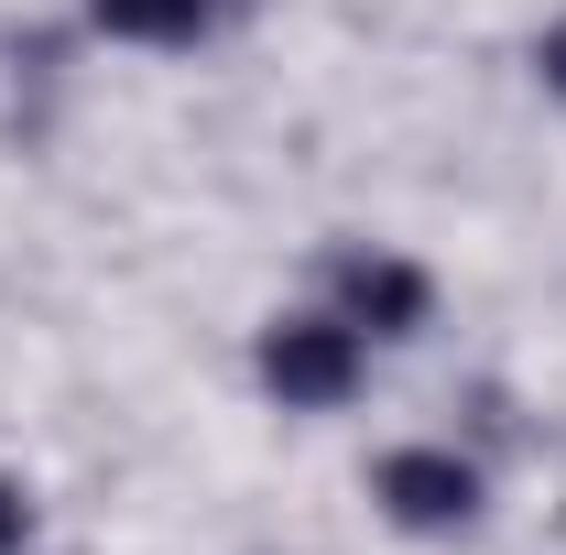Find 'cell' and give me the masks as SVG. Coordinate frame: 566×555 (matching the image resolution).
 <instances>
[{
  "mask_svg": "<svg viewBox=\"0 0 566 555\" xmlns=\"http://www.w3.org/2000/svg\"><path fill=\"white\" fill-rule=\"evenodd\" d=\"M545 76H556V87H566V22H556V44H545Z\"/></svg>",
  "mask_w": 566,
  "mask_h": 555,
  "instance_id": "8992f818",
  "label": "cell"
},
{
  "mask_svg": "<svg viewBox=\"0 0 566 555\" xmlns=\"http://www.w3.org/2000/svg\"><path fill=\"white\" fill-rule=\"evenodd\" d=\"M87 22L98 33H132V44H186V33L218 22V0H87Z\"/></svg>",
  "mask_w": 566,
  "mask_h": 555,
  "instance_id": "277c9868",
  "label": "cell"
},
{
  "mask_svg": "<svg viewBox=\"0 0 566 555\" xmlns=\"http://www.w3.org/2000/svg\"><path fill=\"white\" fill-rule=\"evenodd\" d=\"M338 305H349V327L403 338V327H424V273L415 262H381V251H349L338 262Z\"/></svg>",
  "mask_w": 566,
  "mask_h": 555,
  "instance_id": "3957f363",
  "label": "cell"
},
{
  "mask_svg": "<svg viewBox=\"0 0 566 555\" xmlns=\"http://www.w3.org/2000/svg\"><path fill=\"white\" fill-rule=\"evenodd\" d=\"M381 501H392V523H415V534H458V523L480 512V480H469L458 458H436V447H403V458H381Z\"/></svg>",
  "mask_w": 566,
  "mask_h": 555,
  "instance_id": "7a4b0ae2",
  "label": "cell"
},
{
  "mask_svg": "<svg viewBox=\"0 0 566 555\" xmlns=\"http://www.w3.org/2000/svg\"><path fill=\"white\" fill-rule=\"evenodd\" d=\"M262 381L283 404H349L359 381V327H327V316H294L262 338Z\"/></svg>",
  "mask_w": 566,
  "mask_h": 555,
  "instance_id": "6da1fadb",
  "label": "cell"
},
{
  "mask_svg": "<svg viewBox=\"0 0 566 555\" xmlns=\"http://www.w3.org/2000/svg\"><path fill=\"white\" fill-rule=\"evenodd\" d=\"M22 545V501H11V490H0V555Z\"/></svg>",
  "mask_w": 566,
  "mask_h": 555,
  "instance_id": "5b68a950",
  "label": "cell"
}]
</instances>
